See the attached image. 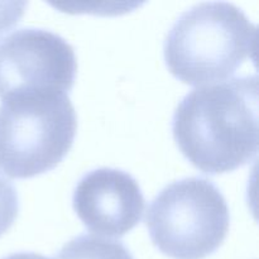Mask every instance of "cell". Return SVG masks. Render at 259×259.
Wrapping results in <instances>:
<instances>
[{
	"label": "cell",
	"instance_id": "obj_1",
	"mask_svg": "<svg viewBox=\"0 0 259 259\" xmlns=\"http://www.w3.org/2000/svg\"><path fill=\"white\" fill-rule=\"evenodd\" d=\"M172 133L180 151L206 175L234 171L258 152V77L199 86L176 108Z\"/></svg>",
	"mask_w": 259,
	"mask_h": 259
},
{
	"label": "cell",
	"instance_id": "obj_10",
	"mask_svg": "<svg viewBox=\"0 0 259 259\" xmlns=\"http://www.w3.org/2000/svg\"><path fill=\"white\" fill-rule=\"evenodd\" d=\"M2 259H51L45 257L42 254H38V253H30V252H20V253H14V254H10L8 257H4Z\"/></svg>",
	"mask_w": 259,
	"mask_h": 259
},
{
	"label": "cell",
	"instance_id": "obj_9",
	"mask_svg": "<svg viewBox=\"0 0 259 259\" xmlns=\"http://www.w3.org/2000/svg\"><path fill=\"white\" fill-rule=\"evenodd\" d=\"M25 7V2H0V35L19 22Z\"/></svg>",
	"mask_w": 259,
	"mask_h": 259
},
{
	"label": "cell",
	"instance_id": "obj_4",
	"mask_svg": "<svg viewBox=\"0 0 259 259\" xmlns=\"http://www.w3.org/2000/svg\"><path fill=\"white\" fill-rule=\"evenodd\" d=\"M152 243L174 259H205L229 232L227 200L211 181L187 177L161 190L146 215Z\"/></svg>",
	"mask_w": 259,
	"mask_h": 259
},
{
	"label": "cell",
	"instance_id": "obj_5",
	"mask_svg": "<svg viewBox=\"0 0 259 259\" xmlns=\"http://www.w3.org/2000/svg\"><path fill=\"white\" fill-rule=\"evenodd\" d=\"M77 61L72 46L40 28H22L0 40V99L23 94H68Z\"/></svg>",
	"mask_w": 259,
	"mask_h": 259
},
{
	"label": "cell",
	"instance_id": "obj_6",
	"mask_svg": "<svg viewBox=\"0 0 259 259\" xmlns=\"http://www.w3.org/2000/svg\"><path fill=\"white\" fill-rule=\"evenodd\" d=\"M144 196L128 172L116 168L93 169L73 190L72 205L78 219L95 234L121 238L139 224Z\"/></svg>",
	"mask_w": 259,
	"mask_h": 259
},
{
	"label": "cell",
	"instance_id": "obj_8",
	"mask_svg": "<svg viewBox=\"0 0 259 259\" xmlns=\"http://www.w3.org/2000/svg\"><path fill=\"white\" fill-rule=\"evenodd\" d=\"M19 200L14 185L0 174V237L7 233L17 219Z\"/></svg>",
	"mask_w": 259,
	"mask_h": 259
},
{
	"label": "cell",
	"instance_id": "obj_3",
	"mask_svg": "<svg viewBox=\"0 0 259 259\" xmlns=\"http://www.w3.org/2000/svg\"><path fill=\"white\" fill-rule=\"evenodd\" d=\"M77 118L67 94L10 96L0 105V169L30 179L63 161L75 141Z\"/></svg>",
	"mask_w": 259,
	"mask_h": 259
},
{
	"label": "cell",
	"instance_id": "obj_7",
	"mask_svg": "<svg viewBox=\"0 0 259 259\" xmlns=\"http://www.w3.org/2000/svg\"><path fill=\"white\" fill-rule=\"evenodd\" d=\"M56 259H134L123 243L82 234L66 243Z\"/></svg>",
	"mask_w": 259,
	"mask_h": 259
},
{
	"label": "cell",
	"instance_id": "obj_2",
	"mask_svg": "<svg viewBox=\"0 0 259 259\" xmlns=\"http://www.w3.org/2000/svg\"><path fill=\"white\" fill-rule=\"evenodd\" d=\"M257 27L237 5L201 3L174 23L164 40V61L182 82L206 86L223 82L254 58Z\"/></svg>",
	"mask_w": 259,
	"mask_h": 259
}]
</instances>
